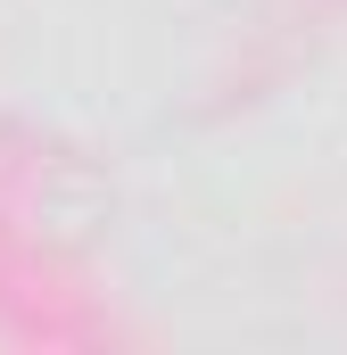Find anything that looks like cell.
Returning a JSON list of instances; mask_svg holds the SVG:
<instances>
[]
</instances>
